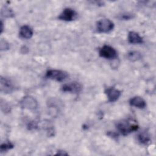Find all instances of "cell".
<instances>
[{
  "instance_id": "12",
  "label": "cell",
  "mask_w": 156,
  "mask_h": 156,
  "mask_svg": "<svg viewBox=\"0 0 156 156\" xmlns=\"http://www.w3.org/2000/svg\"><path fill=\"white\" fill-rule=\"evenodd\" d=\"M127 40L131 44H140L143 42V39L139 34L133 31L129 33Z\"/></svg>"
},
{
  "instance_id": "8",
  "label": "cell",
  "mask_w": 156,
  "mask_h": 156,
  "mask_svg": "<svg viewBox=\"0 0 156 156\" xmlns=\"http://www.w3.org/2000/svg\"><path fill=\"white\" fill-rule=\"evenodd\" d=\"M21 104L23 107L30 110L35 109L37 107V101L33 97L30 96L24 97L21 101Z\"/></svg>"
},
{
  "instance_id": "6",
  "label": "cell",
  "mask_w": 156,
  "mask_h": 156,
  "mask_svg": "<svg viewBox=\"0 0 156 156\" xmlns=\"http://www.w3.org/2000/svg\"><path fill=\"white\" fill-rule=\"evenodd\" d=\"M105 93L107 96L108 101L110 102H114L116 101L121 95V91L114 87L106 88Z\"/></svg>"
},
{
  "instance_id": "1",
  "label": "cell",
  "mask_w": 156,
  "mask_h": 156,
  "mask_svg": "<svg viewBox=\"0 0 156 156\" xmlns=\"http://www.w3.org/2000/svg\"><path fill=\"white\" fill-rule=\"evenodd\" d=\"M116 128L120 133L124 135H127L132 132L138 129V125L133 122L131 119H124L118 122L116 124Z\"/></svg>"
},
{
  "instance_id": "4",
  "label": "cell",
  "mask_w": 156,
  "mask_h": 156,
  "mask_svg": "<svg viewBox=\"0 0 156 156\" xmlns=\"http://www.w3.org/2000/svg\"><path fill=\"white\" fill-rule=\"evenodd\" d=\"M99 54L101 57L110 60L115 59L118 56L116 49L109 45H104L99 50Z\"/></svg>"
},
{
  "instance_id": "13",
  "label": "cell",
  "mask_w": 156,
  "mask_h": 156,
  "mask_svg": "<svg viewBox=\"0 0 156 156\" xmlns=\"http://www.w3.org/2000/svg\"><path fill=\"white\" fill-rule=\"evenodd\" d=\"M138 140L140 143L143 144H147L150 142L151 138L147 132H143L138 135Z\"/></svg>"
},
{
  "instance_id": "15",
  "label": "cell",
  "mask_w": 156,
  "mask_h": 156,
  "mask_svg": "<svg viewBox=\"0 0 156 156\" xmlns=\"http://www.w3.org/2000/svg\"><path fill=\"white\" fill-rule=\"evenodd\" d=\"M1 15L5 18H11L14 16V13L11 9L7 7H4L1 11Z\"/></svg>"
},
{
  "instance_id": "10",
  "label": "cell",
  "mask_w": 156,
  "mask_h": 156,
  "mask_svg": "<svg viewBox=\"0 0 156 156\" xmlns=\"http://www.w3.org/2000/svg\"><path fill=\"white\" fill-rule=\"evenodd\" d=\"M129 104L130 105L140 109L144 108L146 106V101L140 96H135L131 98L129 101Z\"/></svg>"
},
{
  "instance_id": "16",
  "label": "cell",
  "mask_w": 156,
  "mask_h": 156,
  "mask_svg": "<svg viewBox=\"0 0 156 156\" xmlns=\"http://www.w3.org/2000/svg\"><path fill=\"white\" fill-rule=\"evenodd\" d=\"M13 147V144L10 142L4 143L1 145V152H2L4 151H7L9 149H11Z\"/></svg>"
},
{
  "instance_id": "21",
  "label": "cell",
  "mask_w": 156,
  "mask_h": 156,
  "mask_svg": "<svg viewBox=\"0 0 156 156\" xmlns=\"http://www.w3.org/2000/svg\"><path fill=\"white\" fill-rule=\"evenodd\" d=\"M1 32L2 33L3 32V23L2 21H1Z\"/></svg>"
},
{
  "instance_id": "11",
  "label": "cell",
  "mask_w": 156,
  "mask_h": 156,
  "mask_svg": "<svg viewBox=\"0 0 156 156\" xmlns=\"http://www.w3.org/2000/svg\"><path fill=\"white\" fill-rule=\"evenodd\" d=\"M33 30L32 29L27 26V25H24L23 26L19 32V35L21 38L24 39H29L33 35Z\"/></svg>"
},
{
  "instance_id": "2",
  "label": "cell",
  "mask_w": 156,
  "mask_h": 156,
  "mask_svg": "<svg viewBox=\"0 0 156 156\" xmlns=\"http://www.w3.org/2000/svg\"><path fill=\"white\" fill-rule=\"evenodd\" d=\"M114 28V23L109 19L104 18L99 20L96 23V29L99 33H107Z\"/></svg>"
},
{
  "instance_id": "9",
  "label": "cell",
  "mask_w": 156,
  "mask_h": 156,
  "mask_svg": "<svg viewBox=\"0 0 156 156\" xmlns=\"http://www.w3.org/2000/svg\"><path fill=\"white\" fill-rule=\"evenodd\" d=\"M1 91H3L5 93H11L13 88L14 87L11 82V81L7 78L1 77Z\"/></svg>"
},
{
  "instance_id": "20",
  "label": "cell",
  "mask_w": 156,
  "mask_h": 156,
  "mask_svg": "<svg viewBox=\"0 0 156 156\" xmlns=\"http://www.w3.org/2000/svg\"><path fill=\"white\" fill-rule=\"evenodd\" d=\"M68 154L66 153L64 151H58L57 153L55 155H68Z\"/></svg>"
},
{
  "instance_id": "14",
  "label": "cell",
  "mask_w": 156,
  "mask_h": 156,
  "mask_svg": "<svg viewBox=\"0 0 156 156\" xmlns=\"http://www.w3.org/2000/svg\"><path fill=\"white\" fill-rule=\"evenodd\" d=\"M127 57L130 61L135 62L140 60L142 57V55L141 53L138 51H131L127 54Z\"/></svg>"
},
{
  "instance_id": "19",
  "label": "cell",
  "mask_w": 156,
  "mask_h": 156,
  "mask_svg": "<svg viewBox=\"0 0 156 156\" xmlns=\"http://www.w3.org/2000/svg\"><path fill=\"white\" fill-rule=\"evenodd\" d=\"M107 135L110 136H112L113 138H116L118 136V134L116 133L115 132H109Z\"/></svg>"
},
{
  "instance_id": "3",
  "label": "cell",
  "mask_w": 156,
  "mask_h": 156,
  "mask_svg": "<svg viewBox=\"0 0 156 156\" xmlns=\"http://www.w3.org/2000/svg\"><path fill=\"white\" fill-rule=\"evenodd\" d=\"M68 76L66 72L58 69H49L46 73V77L48 79L54 80L57 82H62L66 79Z\"/></svg>"
},
{
  "instance_id": "17",
  "label": "cell",
  "mask_w": 156,
  "mask_h": 156,
  "mask_svg": "<svg viewBox=\"0 0 156 156\" xmlns=\"http://www.w3.org/2000/svg\"><path fill=\"white\" fill-rule=\"evenodd\" d=\"M0 47H1V51H6L9 49V44L7 42V41L1 39V42H0Z\"/></svg>"
},
{
  "instance_id": "7",
  "label": "cell",
  "mask_w": 156,
  "mask_h": 156,
  "mask_svg": "<svg viewBox=\"0 0 156 156\" xmlns=\"http://www.w3.org/2000/svg\"><path fill=\"white\" fill-rule=\"evenodd\" d=\"M62 91L63 92H69L79 93L82 90V86L78 82H71L69 83L64 84L61 88Z\"/></svg>"
},
{
  "instance_id": "5",
  "label": "cell",
  "mask_w": 156,
  "mask_h": 156,
  "mask_svg": "<svg viewBox=\"0 0 156 156\" xmlns=\"http://www.w3.org/2000/svg\"><path fill=\"white\" fill-rule=\"evenodd\" d=\"M77 13L74 10L71 8H66L58 16V20L64 21H71L75 19Z\"/></svg>"
},
{
  "instance_id": "18",
  "label": "cell",
  "mask_w": 156,
  "mask_h": 156,
  "mask_svg": "<svg viewBox=\"0 0 156 156\" xmlns=\"http://www.w3.org/2000/svg\"><path fill=\"white\" fill-rule=\"evenodd\" d=\"M28 127H29V129H34L37 128V124H36L35 122H30L29 124Z\"/></svg>"
}]
</instances>
